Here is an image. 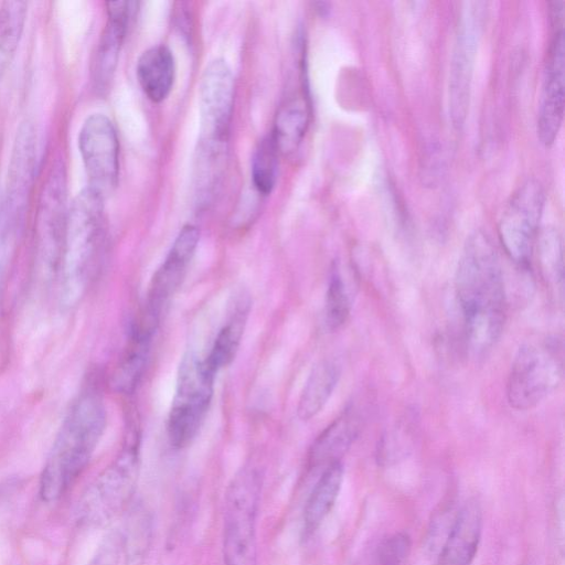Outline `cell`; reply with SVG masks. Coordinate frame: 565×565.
Instances as JSON below:
<instances>
[{
  "mask_svg": "<svg viewBox=\"0 0 565 565\" xmlns=\"http://www.w3.org/2000/svg\"><path fill=\"white\" fill-rule=\"evenodd\" d=\"M351 298L339 270L334 268L329 277L324 300V321L330 331L338 330L348 320Z\"/></svg>",
  "mask_w": 565,
  "mask_h": 565,
  "instance_id": "obj_26",
  "label": "cell"
},
{
  "mask_svg": "<svg viewBox=\"0 0 565 565\" xmlns=\"http://www.w3.org/2000/svg\"><path fill=\"white\" fill-rule=\"evenodd\" d=\"M106 426L100 394L88 388L71 406L44 463L39 486L43 501L63 497L88 465Z\"/></svg>",
  "mask_w": 565,
  "mask_h": 565,
  "instance_id": "obj_2",
  "label": "cell"
},
{
  "mask_svg": "<svg viewBox=\"0 0 565 565\" xmlns=\"http://www.w3.org/2000/svg\"><path fill=\"white\" fill-rule=\"evenodd\" d=\"M36 131L32 122H22L14 138L0 210V235L6 238L20 227L35 178Z\"/></svg>",
  "mask_w": 565,
  "mask_h": 565,
  "instance_id": "obj_10",
  "label": "cell"
},
{
  "mask_svg": "<svg viewBox=\"0 0 565 565\" xmlns=\"http://www.w3.org/2000/svg\"><path fill=\"white\" fill-rule=\"evenodd\" d=\"M104 200L85 188L67 207L60 265L68 299L79 296L102 247Z\"/></svg>",
  "mask_w": 565,
  "mask_h": 565,
  "instance_id": "obj_3",
  "label": "cell"
},
{
  "mask_svg": "<svg viewBox=\"0 0 565 565\" xmlns=\"http://www.w3.org/2000/svg\"><path fill=\"white\" fill-rule=\"evenodd\" d=\"M25 1H4L0 6V81L14 57L26 19Z\"/></svg>",
  "mask_w": 565,
  "mask_h": 565,
  "instance_id": "obj_24",
  "label": "cell"
},
{
  "mask_svg": "<svg viewBox=\"0 0 565 565\" xmlns=\"http://www.w3.org/2000/svg\"><path fill=\"white\" fill-rule=\"evenodd\" d=\"M158 323L141 315L131 329L127 347L113 373L111 385L120 393H131L147 367L152 337Z\"/></svg>",
  "mask_w": 565,
  "mask_h": 565,
  "instance_id": "obj_17",
  "label": "cell"
},
{
  "mask_svg": "<svg viewBox=\"0 0 565 565\" xmlns=\"http://www.w3.org/2000/svg\"><path fill=\"white\" fill-rule=\"evenodd\" d=\"M340 374L339 363L331 359H323L313 366L297 405V415L301 420H309L321 412L332 395Z\"/></svg>",
  "mask_w": 565,
  "mask_h": 565,
  "instance_id": "obj_23",
  "label": "cell"
},
{
  "mask_svg": "<svg viewBox=\"0 0 565 565\" xmlns=\"http://www.w3.org/2000/svg\"><path fill=\"white\" fill-rule=\"evenodd\" d=\"M139 462V444L137 439L128 440L79 500L77 515L83 524L104 525L128 505L137 486Z\"/></svg>",
  "mask_w": 565,
  "mask_h": 565,
  "instance_id": "obj_7",
  "label": "cell"
},
{
  "mask_svg": "<svg viewBox=\"0 0 565 565\" xmlns=\"http://www.w3.org/2000/svg\"><path fill=\"white\" fill-rule=\"evenodd\" d=\"M135 4L129 1L106 2L107 22L97 43L92 64V81L98 92L105 90L114 77Z\"/></svg>",
  "mask_w": 565,
  "mask_h": 565,
  "instance_id": "obj_15",
  "label": "cell"
},
{
  "mask_svg": "<svg viewBox=\"0 0 565 565\" xmlns=\"http://www.w3.org/2000/svg\"><path fill=\"white\" fill-rule=\"evenodd\" d=\"M150 531L149 522L145 516L134 520L127 536H124L122 553L125 565H142Z\"/></svg>",
  "mask_w": 565,
  "mask_h": 565,
  "instance_id": "obj_28",
  "label": "cell"
},
{
  "mask_svg": "<svg viewBox=\"0 0 565 565\" xmlns=\"http://www.w3.org/2000/svg\"><path fill=\"white\" fill-rule=\"evenodd\" d=\"M482 510L477 500H468L455 514L439 548L437 565H471L482 534Z\"/></svg>",
  "mask_w": 565,
  "mask_h": 565,
  "instance_id": "obj_16",
  "label": "cell"
},
{
  "mask_svg": "<svg viewBox=\"0 0 565 565\" xmlns=\"http://www.w3.org/2000/svg\"><path fill=\"white\" fill-rule=\"evenodd\" d=\"M263 475L256 467L242 468L225 493L223 557L225 565H256V524Z\"/></svg>",
  "mask_w": 565,
  "mask_h": 565,
  "instance_id": "obj_5",
  "label": "cell"
},
{
  "mask_svg": "<svg viewBox=\"0 0 565 565\" xmlns=\"http://www.w3.org/2000/svg\"><path fill=\"white\" fill-rule=\"evenodd\" d=\"M541 270L546 281L553 287H562L563 252L562 242L555 230H545L537 236Z\"/></svg>",
  "mask_w": 565,
  "mask_h": 565,
  "instance_id": "obj_27",
  "label": "cell"
},
{
  "mask_svg": "<svg viewBox=\"0 0 565 565\" xmlns=\"http://www.w3.org/2000/svg\"><path fill=\"white\" fill-rule=\"evenodd\" d=\"M310 110L306 92L287 98L279 107L270 134L279 153L290 154L301 143L309 124Z\"/></svg>",
  "mask_w": 565,
  "mask_h": 565,
  "instance_id": "obj_21",
  "label": "cell"
},
{
  "mask_svg": "<svg viewBox=\"0 0 565 565\" xmlns=\"http://www.w3.org/2000/svg\"><path fill=\"white\" fill-rule=\"evenodd\" d=\"M215 375L204 358L193 352L182 358L167 422L168 439L173 448L186 447L199 433L211 405Z\"/></svg>",
  "mask_w": 565,
  "mask_h": 565,
  "instance_id": "obj_6",
  "label": "cell"
},
{
  "mask_svg": "<svg viewBox=\"0 0 565 565\" xmlns=\"http://www.w3.org/2000/svg\"><path fill=\"white\" fill-rule=\"evenodd\" d=\"M545 194L534 179L522 183L511 195L498 225L500 243L511 260L529 267L539 236Z\"/></svg>",
  "mask_w": 565,
  "mask_h": 565,
  "instance_id": "obj_9",
  "label": "cell"
},
{
  "mask_svg": "<svg viewBox=\"0 0 565 565\" xmlns=\"http://www.w3.org/2000/svg\"><path fill=\"white\" fill-rule=\"evenodd\" d=\"M411 537L405 532H396L379 546L375 565H404L411 552Z\"/></svg>",
  "mask_w": 565,
  "mask_h": 565,
  "instance_id": "obj_29",
  "label": "cell"
},
{
  "mask_svg": "<svg viewBox=\"0 0 565 565\" xmlns=\"http://www.w3.org/2000/svg\"><path fill=\"white\" fill-rule=\"evenodd\" d=\"M77 141L87 188L105 199L115 190L119 177V141L113 121L103 114L90 115L83 122Z\"/></svg>",
  "mask_w": 565,
  "mask_h": 565,
  "instance_id": "obj_11",
  "label": "cell"
},
{
  "mask_svg": "<svg viewBox=\"0 0 565 565\" xmlns=\"http://www.w3.org/2000/svg\"><path fill=\"white\" fill-rule=\"evenodd\" d=\"M343 481L341 461L326 467L313 486L303 510V530L312 534L333 509Z\"/></svg>",
  "mask_w": 565,
  "mask_h": 565,
  "instance_id": "obj_22",
  "label": "cell"
},
{
  "mask_svg": "<svg viewBox=\"0 0 565 565\" xmlns=\"http://www.w3.org/2000/svg\"><path fill=\"white\" fill-rule=\"evenodd\" d=\"M278 149L271 135L263 138L256 147L252 158V181L255 189L264 194H269L277 180Z\"/></svg>",
  "mask_w": 565,
  "mask_h": 565,
  "instance_id": "obj_25",
  "label": "cell"
},
{
  "mask_svg": "<svg viewBox=\"0 0 565 565\" xmlns=\"http://www.w3.org/2000/svg\"><path fill=\"white\" fill-rule=\"evenodd\" d=\"M174 58L166 45H154L138 58L136 76L143 94L153 103L164 100L174 81Z\"/></svg>",
  "mask_w": 565,
  "mask_h": 565,
  "instance_id": "obj_20",
  "label": "cell"
},
{
  "mask_svg": "<svg viewBox=\"0 0 565 565\" xmlns=\"http://www.w3.org/2000/svg\"><path fill=\"white\" fill-rule=\"evenodd\" d=\"M249 309V295L243 290L236 292L228 305L226 320L217 332L209 354L204 358L209 369L214 374L228 366L235 359Z\"/></svg>",
  "mask_w": 565,
  "mask_h": 565,
  "instance_id": "obj_18",
  "label": "cell"
},
{
  "mask_svg": "<svg viewBox=\"0 0 565 565\" xmlns=\"http://www.w3.org/2000/svg\"><path fill=\"white\" fill-rule=\"evenodd\" d=\"M234 104V77L223 60L212 61L199 85L200 135L195 168L222 171Z\"/></svg>",
  "mask_w": 565,
  "mask_h": 565,
  "instance_id": "obj_4",
  "label": "cell"
},
{
  "mask_svg": "<svg viewBox=\"0 0 565 565\" xmlns=\"http://www.w3.org/2000/svg\"><path fill=\"white\" fill-rule=\"evenodd\" d=\"M479 10H468L462 18L455 45L450 71V113L452 122L460 127L466 118L470 81L480 33Z\"/></svg>",
  "mask_w": 565,
  "mask_h": 565,
  "instance_id": "obj_14",
  "label": "cell"
},
{
  "mask_svg": "<svg viewBox=\"0 0 565 565\" xmlns=\"http://www.w3.org/2000/svg\"><path fill=\"white\" fill-rule=\"evenodd\" d=\"M562 377L563 362L556 343H524L509 373L508 402L515 409H531L558 386Z\"/></svg>",
  "mask_w": 565,
  "mask_h": 565,
  "instance_id": "obj_8",
  "label": "cell"
},
{
  "mask_svg": "<svg viewBox=\"0 0 565 565\" xmlns=\"http://www.w3.org/2000/svg\"><path fill=\"white\" fill-rule=\"evenodd\" d=\"M124 536L118 531L109 532L86 565H118L122 553Z\"/></svg>",
  "mask_w": 565,
  "mask_h": 565,
  "instance_id": "obj_30",
  "label": "cell"
},
{
  "mask_svg": "<svg viewBox=\"0 0 565 565\" xmlns=\"http://www.w3.org/2000/svg\"><path fill=\"white\" fill-rule=\"evenodd\" d=\"M200 239L192 224L184 225L177 235L161 266L154 273L143 311L159 320L164 306L175 294L186 274Z\"/></svg>",
  "mask_w": 565,
  "mask_h": 565,
  "instance_id": "obj_13",
  "label": "cell"
},
{
  "mask_svg": "<svg viewBox=\"0 0 565 565\" xmlns=\"http://www.w3.org/2000/svg\"><path fill=\"white\" fill-rule=\"evenodd\" d=\"M564 114V32L555 28L543 72L537 115V136L550 147L561 129Z\"/></svg>",
  "mask_w": 565,
  "mask_h": 565,
  "instance_id": "obj_12",
  "label": "cell"
},
{
  "mask_svg": "<svg viewBox=\"0 0 565 565\" xmlns=\"http://www.w3.org/2000/svg\"><path fill=\"white\" fill-rule=\"evenodd\" d=\"M360 424L352 409H347L321 431L312 444L308 463L310 468H326L341 461L359 435Z\"/></svg>",
  "mask_w": 565,
  "mask_h": 565,
  "instance_id": "obj_19",
  "label": "cell"
},
{
  "mask_svg": "<svg viewBox=\"0 0 565 565\" xmlns=\"http://www.w3.org/2000/svg\"><path fill=\"white\" fill-rule=\"evenodd\" d=\"M455 284L469 347L475 353L482 354L499 340L507 308L499 257L483 232L477 231L467 238Z\"/></svg>",
  "mask_w": 565,
  "mask_h": 565,
  "instance_id": "obj_1",
  "label": "cell"
}]
</instances>
